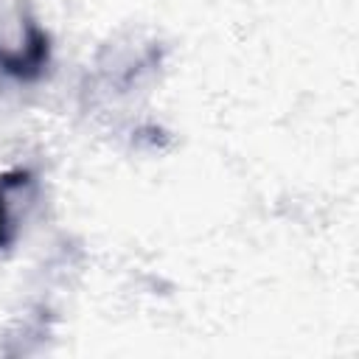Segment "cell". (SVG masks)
Listing matches in <instances>:
<instances>
[{
  "mask_svg": "<svg viewBox=\"0 0 359 359\" xmlns=\"http://www.w3.org/2000/svg\"><path fill=\"white\" fill-rule=\"evenodd\" d=\"M20 45L22 48L0 45V73L17 81H36L50 62V36L36 25L34 17H25Z\"/></svg>",
  "mask_w": 359,
  "mask_h": 359,
  "instance_id": "cell-1",
  "label": "cell"
},
{
  "mask_svg": "<svg viewBox=\"0 0 359 359\" xmlns=\"http://www.w3.org/2000/svg\"><path fill=\"white\" fill-rule=\"evenodd\" d=\"M34 174L28 168H11L0 174V250L11 247L17 238V224H14V213H11V194L31 185Z\"/></svg>",
  "mask_w": 359,
  "mask_h": 359,
  "instance_id": "cell-2",
  "label": "cell"
}]
</instances>
